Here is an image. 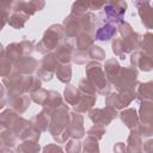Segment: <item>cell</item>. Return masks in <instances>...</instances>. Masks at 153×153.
I'll return each instance as SVG.
<instances>
[{
    "instance_id": "5b68a950",
    "label": "cell",
    "mask_w": 153,
    "mask_h": 153,
    "mask_svg": "<svg viewBox=\"0 0 153 153\" xmlns=\"http://www.w3.org/2000/svg\"><path fill=\"white\" fill-rule=\"evenodd\" d=\"M103 16L112 23V24H118L120 22L123 20V17L127 12V2L122 0L117 1H105L103 6Z\"/></svg>"
},
{
    "instance_id": "30bf717a",
    "label": "cell",
    "mask_w": 153,
    "mask_h": 153,
    "mask_svg": "<svg viewBox=\"0 0 153 153\" xmlns=\"http://www.w3.org/2000/svg\"><path fill=\"white\" fill-rule=\"evenodd\" d=\"M30 103L31 99L29 94H16V93L6 92V105H8L10 109L14 110L19 115L27 110Z\"/></svg>"
},
{
    "instance_id": "816d5d0a",
    "label": "cell",
    "mask_w": 153,
    "mask_h": 153,
    "mask_svg": "<svg viewBox=\"0 0 153 153\" xmlns=\"http://www.w3.org/2000/svg\"><path fill=\"white\" fill-rule=\"evenodd\" d=\"M0 13H5L10 16L12 13V1L0 0Z\"/></svg>"
},
{
    "instance_id": "7dc6e473",
    "label": "cell",
    "mask_w": 153,
    "mask_h": 153,
    "mask_svg": "<svg viewBox=\"0 0 153 153\" xmlns=\"http://www.w3.org/2000/svg\"><path fill=\"white\" fill-rule=\"evenodd\" d=\"M117 32H120L121 33V36H122V38L123 37H127V36H129L134 30H133V27H131V25L128 23V22H124V20H122V22H120L118 24H117Z\"/></svg>"
},
{
    "instance_id": "9c48e42d",
    "label": "cell",
    "mask_w": 153,
    "mask_h": 153,
    "mask_svg": "<svg viewBox=\"0 0 153 153\" xmlns=\"http://www.w3.org/2000/svg\"><path fill=\"white\" fill-rule=\"evenodd\" d=\"M45 2L43 0H31V1H12V12H20L27 17L33 16L37 11L43 10Z\"/></svg>"
},
{
    "instance_id": "f546056e",
    "label": "cell",
    "mask_w": 153,
    "mask_h": 153,
    "mask_svg": "<svg viewBox=\"0 0 153 153\" xmlns=\"http://www.w3.org/2000/svg\"><path fill=\"white\" fill-rule=\"evenodd\" d=\"M19 114L16 112L12 109H5L2 112H0V123H2L4 126H6L8 129H12V127L16 124V122L19 118Z\"/></svg>"
},
{
    "instance_id": "3957f363",
    "label": "cell",
    "mask_w": 153,
    "mask_h": 153,
    "mask_svg": "<svg viewBox=\"0 0 153 153\" xmlns=\"http://www.w3.org/2000/svg\"><path fill=\"white\" fill-rule=\"evenodd\" d=\"M137 75H139V72L135 68L121 67V69H120L117 76L115 78L112 85L115 86V90L117 92L134 90V87L137 82Z\"/></svg>"
},
{
    "instance_id": "8fae6325",
    "label": "cell",
    "mask_w": 153,
    "mask_h": 153,
    "mask_svg": "<svg viewBox=\"0 0 153 153\" xmlns=\"http://www.w3.org/2000/svg\"><path fill=\"white\" fill-rule=\"evenodd\" d=\"M69 137L80 140L85 136V129H84V116L81 114H78L75 111L71 112L69 123L67 127Z\"/></svg>"
},
{
    "instance_id": "f907efd6",
    "label": "cell",
    "mask_w": 153,
    "mask_h": 153,
    "mask_svg": "<svg viewBox=\"0 0 153 153\" xmlns=\"http://www.w3.org/2000/svg\"><path fill=\"white\" fill-rule=\"evenodd\" d=\"M43 153H63V149L56 143H48L42 148Z\"/></svg>"
},
{
    "instance_id": "60d3db41",
    "label": "cell",
    "mask_w": 153,
    "mask_h": 153,
    "mask_svg": "<svg viewBox=\"0 0 153 153\" xmlns=\"http://www.w3.org/2000/svg\"><path fill=\"white\" fill-rule=\"evenodd\" d=\"M111 49H112V53H114L116 56H118V57L122 59V60L126 59L124 47H123L122 38H114L112 42H111Z\"/></svg>"
},
{
    "instance_id": "f5cc1de1",
    "label": "cell",
    "mask_w": 153,
    "mask_h": 153,
    "mask_svg": "<svg viewBox=\"0 0 153 153\" xmlns=\"http://www.w3.org/2000/svg\"><path fill=\"white\" fill-rule=\"evenodd\" d=\"M6 106V90L2 84H0V110Z\"/></svg>"
},
{
    "instance_id": "7402d4cb",
    "label": "cell",
    "mask_w": 153,
    "mask_h": 153,
    "mask_svg": "<svg viewBox=\"0 0 153 153\" xmlns=\"http://www.w3.org/2000/svg\"><path fill=\"white\" fill-rule=\"evenodd\" d=\"M142 143V137L135 130H130V134L127 139L126 153H141Z\"/></svg>"
},
{
    "instance_id": "680465c9",
    "label": "cell",
    "mask_w": 153,
    "mask_h": 153,
    "mask_svg": "<svg viewBox=\"0 0 153 153\" xmlns=\"http://www.w3.org/2000/svg\"><path fill=\"white\" fill-rule=\"evenodd\" d=\"M4 53H5V48H4V45H2L1 42H0V57L4 55Z\"/></svg>"
},
{
    "instance_id": "836d02e7",
    "label": "cell",
    "mask_w": 153,
    "mask_h": 153,
    "mask_svg": "<svg viewBox=\"0 0 153 153\" xmlns=\"http://www.w3.org/2000/svg\"><path fill=\"white\" fill-rule=\"evenodd\" d=\"M55 75L59 79V81H61L63 84H69V81L72 79V67H71V63L69 65H59L56 71H55Z\"/></svg>"
},
{
    "instance_id": "d6986e66",
    "label": "cell",
    "mask_w": 153,
    "mask_h": 153,
    "mask_svg": "<svg viewBox=\"0 0 153 153\" xmlns=\"http://www.w3.org/2000/svg\"><path fill=\"white\" fill-rule=\"evenodd\" d=\"M118 117L121 118V121L126 124V127L130 130H135L137 124L140 123L139 121V116H137V111L134 108H127L123 109L120 114Z\"/></svg>"
},
{
    "instance_id": "9a60e30c",
    "label": "cell",
    "mask_w": 153,
    "mask_h": 153,
    "mask_svg": "<svg viewBox=\"0 0 153 153\" xmlns=\"http://www.w3.org/2000/svg\"><path fill=\"white\" fill-rule=\"evenodd\" d=\"M66 42L72 47L74 51H87V49L93 44L94 38L85 32H81L72 38H66Z\"/></svg>"
},
{
    "instance_id": "74e56055",
    "label": "cell",
    "mask_w": 153,
    "mask_h": 153,
    "mask_svg": "<svg viewBox=\"0 0 153 153\" xmlns=\"http://www.w3.org/2000/svg\"><path fill=\"white\" fill-rule=\"evenodd\" d=\"M39 137H41V133L38 130H36L33 127H31V124H30V127L26 128L20 134L18 140H20V141H36V142H38Z\"/></svg>"
},
{
    "instance_id": "e0dca14e",
    "label": "cell",
    "mask_w": 153,
    "mask_h": 153,
    "mask_svg": "<svg viewBox=\"0 0 153 153\" xmlns=\"http://www.w3.org/2000/svg\"><path fill=\"white\" fill-rule=\"evenodd\" d=\"M153 82L147 81V82H136L134 87L135 92V99H139L140 102H152L153 99V92H152Z\"/></svg>"
},
{
    "instance_id": "ac0fdd59",
    "label": "cell",
    "mask_w": 153,
    "mask_h": 153,
    "mask_svg": "<svg viewBox=\"0 0 153 153\" xmlns=\"http://www.w3.org/2000/svg\"><path fill=\"white\" fill-rule=\"evenodd\" d=\"M51 123V116L45 112L44 110L39 111L38 114H36L31 120H30V124L31 127H33L36 130H38L39 133L47 131L49 126Z\"/></svg>"
},
{
    "instance_id": "681fc988",
    "label": "cell",
    "mask_w": 153,
    "mask_h": 153,
    "mask_svg": "<svg viewBox=\"0 0 153 153\" xmlns=\"http://www.w3.org/2000/svg\"><path fill=\"white\" fill-rule=\"evenodd\" d=\"M20 44H22V48H23L24 56H31L32 51L35 50V43L32 41H29V39H23L20 42Z\"/></svg>"
},
{
    "instance_id": "ffe728a7",
    "label": "cell",
    "mask_w": 153,
    "mask_h": 153,
    "mask_svg": "<svg viewBox=\"0 0 153 153\" xmlns=\"http://www.w3.org/2000/svg\"><path fill=\"white\" fill-rule=\"evenodd\" d=\"M73 49L72 47L65 41L61 45H59L55 50H54V55L59 62V65H69L72 61V56H73Z\"/></svg>"
},
{
    "instance_id": "5bb4252c",
    "label": "cell",
    "mask_w": 153,
    "mask_h": 153,
    "mask_svg": "<svg viewBox=\"0 0 153 153\" xmlns=\"http://www.w3.org/2000/svg\"><path fill=\"white\" fill-rule=\"evenodd\" d=\"M38 62L32 56H23L13 65V72L22 75H30L37 71Z\"/></svg>"
},
{
    "instance_id": "94428289",
    "label": "cell",
    "mask_w": 153,
    "mask_h": 153,
    "mask_svg": "<svg viewBox=\"0 0 153 153\" xmlns=\"http://www.w3.org/2000/svg\"><path fill=\"white\" fill-rule=\"evenodd\" d=\"M141 153H143V152H141Z\"/></svg>"
},
{
    "instance_id": "f35d334b",
    "label": "cell",
    "mask_w": 153,
    "mask_h": 153,
    "mask_svg": "<svg viewBox=\"0 0 153 153\" xmlns=\"http://www.w3.org/2000/svg\"><path fill=\"white\" fill-rule=\"evenodd\" d=\"M29 97H30V99H31L32 102H35L36 104L43 105L44 102H45V99H47V97H48V90L41 87V88H38V90H36V91L29 93Z\"/></svg>"
},
{
    "instance_id": "ab89813d",
    "label": "cell",
    "mask_w": 153,
    "mask_h": 153,
    "mask_svg": "<svg viewBox=\"0 0 153 153\" xmlns=\"http://www.w3.org/2000/svg\"><path fill=\"white\" fill-rule=\"evenodd\" d=\"M106 134V128L100 124H93L88 130H87V136H91L96 140H100L104 135Z\"/></svg>"
},
{
    "instance_id": "d590c367",
    "label": "cell",
    "mask_w": 153,
    "mask_h": 153,
    "mask_svg": "<svg viewBox=\"0 0 153 153\" xmlns=\"http://www.w3.org/2000/svg\"><path fill=\"white\" fill-rule=\"evenodd\" d=\"M139 49H141V51L146 53L147 55L152 56V51H153V35L151 32H147L143 36H141Z\"/></svg>"
},
{
    "instance_id": "484cf974",
    "label": "cell",
    "mask_w": 153,
    "mask_h": 153,
    "mask_svg": "<svg viewBox=\"0 0 153 153\" xmlns=\"http://www.w3.org/2000/svg\"><path fill=\"white\" fill-rule=\"evenodd\" d=\"M4 56H5L12 65H14V62H16L17 60H19L20 57L24 56V53H23V48H22L20 42H19V43H17V42L10 43V44L5 48Z\"/></svg>"
},
{
    "instance_id": "8992f818",
    "label": "cell",
    "mask_w": 153,
    "mask_h": 153,
    "mask_svg": "<svg viewBox=\"0 0 153 153\" xmlns=\"http://www.w3.org/2000/svg\"><path fill=\"white\" fill-rule=\"evenodd\" d=\"M87 114H88V118L94 124H100L104 127L109 126L115 118L118 117L117 110L106 105L105 108H92Z\"/></svg>"
},
{
    "instance_id": "6da1fadb",
    "label": "cell",
    "mask_w": 153,
    "mask_h": 153,
    "mask_svg": "<svg viewBox=\"0 0 153 153\" xmlns=\"http://www.w3.org/2000/svg\"><path fill=\"white\" fill-rule=\"evenodd\" d=\"M63 42H65V32L62 25L53 24L44 31L42 39L35 45V49L38 53L47 55L49 53H54V50Z\"/></svg>"
},
{
    "instance_id": "4dcf8cb0",
    "label": "cell",
    "mask_w": 153,
    "mask_h": 153,
    "mask_svg": "<svg viewBox=\"0 0 153 153\" xmlns=\"http://www.w3.org/2000/svg\"><path fill=\"white\" fill-rule=\"evenodd\" d=\"M0 140L2 141L4 145L10 146V147H16L17 143H18L17 136L12 133L11 129H8L2 123H0Z\"/></svg>"
},
{
    "instance_id": "f6af8a7d",
    "label": "cell",
    "mask_w": 153,
    "mask_h": 153,
    "mask_svg": "<svg viewBox=\"0 0 153 153\" xmlns=\"http://www.w3.org/2000/svg\"><path fill=\"white\" fill-rule=\"evenodd\" d=\"M65 151L66 153H81V142L76 139L67 140Z\"/></svg>"
},
{
    "instance_id": "cb8c5ba5",
    "label": "cell",
    "mask_w": 153,
    "mask_h": 153,
    "mask_svg": "<svg viewBox=\"0 0 153 153\" xmlns=\"http://www.w3.org/2000/svg\"><path fill=\"white\" fill-rule=\"evenodd\" d=\"M120 69H121V66H120L118 61H117L115 57L108 59V60L105 61V65L103 66V71H104V74H105L106 80H108L111 85H112L115 78L117 76Z\"/></svg>"
},
{
    "instance_id": "7a4b0ae2",
    "label": "cell",
    "mask_w": 153,
    "mask_h": 153,
    "mask_svg": "<svg viewBox=\"0 0 153 153\" xmlns=\"http://www.w3.org/2000/svg\"><path fill=\"white\" fill-rule=\"evenodd\" d=\"M85 74H86V79L92 84L97 93L102 96H108L109 93H111L112 85L106 80L103 71V66L98 61L87 62L85 67Z\"/></svg>"
},
{
    "instance_id": "277c9868",
    "label": "cell",
    "mask_w": 153,
    "mask_h": 153,
    "mask_svg": "<svg viewBox=\"0 0 153 153\" xmlns=\"http://www.w3.org/2000/svg\"><path fill=\"white\" fill-rule=\"evenodd\" d=\"M59 66V62L53 53H49L42 57V60L38 63L37 71H36V76L44 82H48L53 79L55 71Z\"/></svg>"
},
{
    "instance_id": "ba28073f",
    "label": "cell",
    "mask_w": 153,
    "mask_h": 153,
    "mask_svg": "<svg viewBox=\"0 0 153 153\" xmlns=\"http://www.w3.org/2000/svg\"><path fill=\"white\" fill-rule=\"evenodd\" d=\"M96 25L97 27L94 31V39L100 42H108L110 39L116 38V35H117L116 25L110 23L105 17L99 19V22H97Z\"/></svg>"
},
{
    "instance_id": "91938a15",
    "label": "cell",
    "mask_w": 153,
    "mask_h": 153,
    "mask_svg": "<svg viewBox=\"0 0 153 153\" xmlns=\"http://www.w3.org/2000/svg\"><path fill=\"white\" fill-rule=\"evenodd\" d=\"M2 145H4V143H2V141L0 140V148H1V146H2Z\"/></svg>"
},
{
    "instance_id": "9f6ffc18",
    "label": "cell",
    "mask_w": 153,
    "mask_h": 153,
    "mask_svg": "<svg viewBox=\"0 0 153 153\" xmlns=\"http://www.w3.org/2000/svg\"><path fill=\"white\" fill-rule=\"evenodd\" d=\"M8 14H5V13H0V31L4 29V26L7 24V19H8Z\"/></svg>"
},
{
    "instance_id": "d4e9b609",
    "label": "cell",
    "mask_w": 153,
    "mask_h": 153,
    "mask_svg": "<svg viewBox=\"0 0 153 153\" xmlns=\"http://www.w3.org/2000/svg\"><path fill=\"white\" fill-rule=\"evenodd\" d=\"M137 116H139L140 123L152 124V122H153V103L152 102H140Z\"/></svg>"
},
{
    "instance_id": "ee69618b",
    "label": "cell",
    "mask_w": 153,
    "mask_h": 153,
    "mask_svg": "<svg viewBox=\"0 0 153 153\" xmlns=\"http://www.w3.org/2000/svg\"><path fill=\"white\" fill-rule=\"evenodd\" d=\"M78 90L81 92V93H86V94H93V96H97V92L94 90V87L92 86V84L86 79H81L79 81V85H78Z\"/></svg>"
},
{
    "instance_id": "4fadbf2b",
    "label": "cell",
    "mask_w": 153,
    "mask_h": 153,
    "mask_svg": "<svg viewBox=\"0 0 153 153\" xmlns=\"http://www.w3.org/2000/svg\"><path fill=\"white\" fill-rule=\"evenodd\" d=\"M134 5L137 10V14L140 16L141 23L143 26L148 30L153 27V8L149 1H142V0H136L134 1Z\"/></svg>"
},
{
    "instance_id": "44dd1931",
    "label": "cell",
    "mask_w": 153,
    "mask_h": 153,
    "mask_svg": "<svg viewBox=\"0 0 153 153\" xmlns=\"http://www.w3.org/2000/svg\"><path fill=\"white\" fill-rule=\"evenodd\" d=\"M97 102V96L93 94H86L80 92V99L76 105H74V111L78 114H86L96 104Z\"/></svg>"
},
{
    "instance_id": "7bdbcfd3",
    "label": "cell",
    "mask_w": 153,
    "mask_h": 153,
    "mask_svg": "<svg viewBox=\"0 0 153 153\" xmlns=\"http://www.w3.org/2000/svg\"><path fill=\"white\" fill-rule=\"evenodd\" d=\"M13 72V65L2 55L0 57V76L6 78Z\"/></svg>"
},
{
    "instance_id": "4316f807",
    "label": "cell",
    "mask_w": 153,
    "mask_h": 153,
    "mask_svg": "<svg viewBox=\"0 0 153 153\" xmlns=\"http://www.w3.org/2000/svg\"><path fill=\"white\" fill-rule=\"evenodd\" d=\"M48 131L50 133L51 137H53L57 143H65V142H67V140H68V137H69V134H68L67 128L61 127V126L54 123L53 121H51V123H50V126H49V128H48Z\"/></svg>"
},
{
    "instance_id": "c3c4849f",
    "label": "cell",
    "mask_w": 153,
    "mask_h": 153,
    "mask_svg": "<svg viewBox=\"0 0 153 153\" xmlns=\"http://www.w3.org/2000/svg\"><path fill=\"white\" fill-rule=\"evenodd\" d=\"M72 61L76 65H86L87 62H90L86 51H73Z\"/></svg>"
},
{
    "instance_id": "db71d44e",
    "label": "cell",
    "mask_w": 153,
    "mask_h": 153,
    "mask_svg": "<svg viewBox=\"0 0 153 153\" xmlns=\"http://www.w3.org/2000/svg\"><path fill=\"white\" fill-rule=\"evenodd\" d=\"M142 152L143 153H153V140L148 139L146 142L142 143Z\"/></svg>"
},
{
    "instance_id": "b9f144b4",
    "label": "cell",
    "mask_w": 153,
    "mask_h": 153,
    "mask_svg": "<svg viewBox=\"0 0 153 153\" xmlns=\"http://www.w3.org/2000/svg\"><path fill=\"white\" fill-rule=\"evenodd\" d=\"M90 10V1H75L72 4L71 13L74 14H82L88 12Z\"/></svg>"
},
{
    "instance_id": "d6a6232c",
    "label": "cell",
    "mask_w": 153,
    "mask_h": 153,
    "mask_svg": "<svg viewBox=\"0 0 153 153\" xmlns=\"http://www.w3.org/2000/svg\"><path fill=\"white\" fill-rule=\"evenodd\" d=\"M41 146L36 141H20L16 146V153H38Z\"/></svg>"
},
{
    "instance_id": "11a10c76",
    "label": "cell",
    "mask_w": 153,
    "mask_h": 153,
    "mask_svg": "<svg viewBox=\"0 0 153 153\" xmlns=\"http://www.w3.org/2000/svg\"><path fill=\"white\" fill-rule=\"evenodd\" d=\"M114 153H126V145L123 142H117L112 147Z\"/></svg>"
},
{
    "instance_id": "7c38bea8",
    "label": "cell",
    "mask_w": 153,
    "mask_h": 153,
    "mask_svg": "<svg viewBox=\"0 0 153 153\" xmlns=\"http://www.w3.org/2000/svg\"><path fill=\"white\" fill-rule=\"evenodd\" d=\"M130 65L136 71L149 72V71H152V67H153L152 56L147 55L146 53H143L141 50H135L130 55Z\"/></svg>"
},
{
    "instance_id": "83f0119b",
    "label": "cell",
    "mask_w": 153,
    "mask_h": 153,
    "mask_svg": "<svg viewBox=\"0 0 153 153\" xmlns=\"http://www.w3.org/2000/svg\"><path fill=\"white\" fill-rule=\"evenodd\" d=\"M140 38H141V35H139L135 31H133L129 36L123 37L122 42H123V47H124V54L133 53V51L137 50L139 44H140Z\"/></svg>"
},
{
    "instance_id": "8d00e7d4",
    "label": "cell",
    "mask_w": 153,
    "mask_h": 153,
    "mask_svg": "<svg viewBox=\"0 0 153 153\" xmlns=\"http://www.w3.org/2000/svg\"><path fill=\"white\" fill-rule=\"evenodd\" d=\"M87 56H88V60H92V61H103L105 60V51L102 47L99 45H96L94 43L87 49Z\"/></svg>"
},
{
    "instance_id": "52a82bcc",
    "label": "cell",
    "mask_w": 153,
    "mask_h": 153,
    "mask_svg": "<svg viewBox=\"0 0 153 153\" xmlns=\"http://www.w3.org/2000/svg\"><path fill=\"white\" fill-rule=\"evenodd\" d=\"M135 99L134 90L123 91V92H114L105 96V105L111 106L116 110H123Z\"/></svg>"
},
{
    "instance_id": "2e32d148",
    "label": "cell",
    "mask_w": 153,
    "mask_h": 153,
    "mask_svg": "<svg viewBox=\"0 0 153 153\" xmlns=\"http://www.w3.org/2000/svg\"><path fill=\"white\" fill-rule=\"evenodd\" d=\"M51 121L61 127L67 128L68 123H69V117H71V111H69V106L65 103H62L59 108H56L53 112H51Z\"/></svg>"
},
{
    "instance_id": "603a6c76",
    "label": "cell",
    "mask_w": 153,
    "mask_h": 153,
    "mask_svg": "<svg viewBox=\"0 0 153 153\" xmlns=\"http://www.w3.org/2000/svg\"><path fill=\"white\" fill-rule=\"evenodd\" d=\"M61 104H62V96L57 91H48V97L42 106L45 112L51 115V112L56 108H59Z\"/></svg>"
},
{
    "instance_id": "f1b7e54d",
    "label": "cell",
    "mask_w": 153,
    "mask_h": 153,
    "mask_svg": "<svg viewBox=\"0 0 153 153\" xmlns=\"http://www.w3.org/2000/svg\"><path fill=\"white\" fill-rule=\"evenodd\" d=\"M63 97H65L66 104L74 106L78 104V102L80 99V91L78 90L76 86H74L72 84H67L63 90Z\"/></svg>"
},
{
    "instance_id": "e575fe53",
    "label": "cell",
    "mask_w": 153,
    "mask_h": 153,
    "mask_svg": "<svg viewBox=\"0 0 153 153\" xmlns=\"http://www.w3.org/2000/svg\"><path fill=\"white\" fill-rule=\"evenodd\" d=\"M81 153H100L98 140L86 136L84 142H81Z\"/></svg>"
},
{
    "instance_id": "1f68e13d",
    "label": "cell",
    "mask_w": 153,
    "mask_h": 153,
    "mask_svg": "<svg viewBox=\"0 0 153 153\" xmlns=\"http://www.w3.org/2000/svg\"><path fill=\"white\" fill-rule=\"evenodd\" d=\"M30 17L20 13V12H12L7 19V23L10 26H12L13 29H17V30H20L24 27L25 23L27 22Z\"/></svg>"
},
{
    "instance_id": "bcb514c9",
    "label": "cell",
    "mask_w": 153,
    "mask_h": 153,
    "mask_svg": "<svg viewBox=\"0 0 153 153\" xmlns=\"http://www.w3.org/2000/svg\"><path fill=\"white\" fill-rule=\"evenodd\" d=\"M135 131L142 137H151L152 134H153V128H152V124H145V123H139Z\"/></svg>"
},
{
    "instance_id": "6f0895ef",
    "label": "cell",
    "mask_w": 153,
    "mask_h": 153,
    "mask_svg": "<svg viewBox=\"0 0 153 153\" xmlns=\"http://www.w3.org/2000/svg\"><path fill=\"white\" fill-rule=\"evenodd\" d=\"M0 153H16V147H10L6 145H2L0 148Z\"/></svg>"
}]
</instances>
